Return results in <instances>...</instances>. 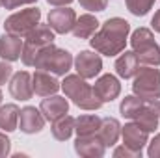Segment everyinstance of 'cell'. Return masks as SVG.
I'll use <instances>...</instances> for the list:
<instances>
[{"label": "cell", "mask_w": 160, "mask_h": 158, "mask_svg": "<svg viewBox=\"0 0 160 158\" xmlns=\"http://www.w3.org/2000/svg\"><path fill=\"white\" fill-rule=\"evenodd\" d=\"M128 32H130V24L125 19L114 17V19H108L101 26V30L89 37V43L97 52L106 56H116L125 50Z\"/></svg>", "instance_id": "6da1fadb"}, {"label": "cell", "mask_w": 160, "mask_h": 158, "mask_svg": "<svg viewBox=\"0 0 160 158\" xmlns=\"http://www.w3.org/2000/svg\"><path fill=\"white\" fill-rule=\"evenodd\" d=\"M62 89L82 110H99L102 106V102L97 99L93 87L80 75H67L65 80L62 82Z\"/></svg>", "instance_id": "7a4b0ae2"}, {"label": "cell", "mask_w": 160, "mask_h": 158, "mask_svg": "<svg viewBox=\"0 0 160 158\" xmlns=\"http://www.w3.org/2000/svg\"><path fill=\"white\" fill-rule=\"evenodd\" d=\"M73 62L75 60L67 50L58 48L50 43V45H45V47L39 48L38 58L34 62V67L39 69V71L54 73V75H65L73 67Z\"/></svg>", "instance_id": "3957f363"}, {"label": "cell", "mask_w": 160, "mask_h": 158, "mask_svg": "<svg viewBox=\"0 0 160 158\" xmlns=\"http://www.w3.org/2000/svg\"><path fill=\"white\" fill-rule=\"evenodd\" d=\"M130 45L140 60V63L145 65H160V47L153 37V32L149 28H138L132 32Z\"/></svg>", "instance_id": "277c9868"}, {"label": "cell", "mask_w": 160, "mask_h": 158, "mask_svg": "<svg viewBox=\"0 0 160 158\" xmlns=\"http://www.w3.org/2000/svg\"><path fill=\"white\" fill-rule=\"evenodd\" d=\"M132 91L136 97H140L143 101L160 99V71L155 69V65L140 69L136 73L134 84H132Z\"/></svg>", "instance_id": "5b68a950"}, {"label": "cell", "mask_w": 160, "mask_h": 158, "mask_svg": "<svg viewBox=\"0 0 160 158\" xmlns=\"http://www.w3.org/2000/svg\"><path fill=\"white\" fill-rule=\"evenodd\" d=\"M41 21V11L38 7H28V9H22V11H17L13 15H9L4 22V30L6 34H11V36H19V37H24L32 28H36Z\"/></svg>", "instance_id": "8992f818"}, {"label": "cell", "mask_w": 160, "mask_h": 158, "mask_svg": "<svg viewBox=\"0 0 160 158\" xmlns=\"http://www.w3.org/2000/svg\"><path fill=\"white\" fill-rule=\"evenodd\" d=\"M47 21H48V26L56 34H69V32H73V26L77 22V13L71 7L58 6L56 9H50Z\"/></svg>", "instance_id": "52a82bcc"}, {"label": "cell", "mask_w": 160, "mask_h": 158, "mask_svg": "<svg viewBox=\"0 0 160 158\" xmlns=\"http://www.w3.org/2000/svg\"><path fill=\"white\" fill-rule=\"evenodd\" d=\"M75 69L82 78H95L101 69H102V60L99 54L89 52V50H82L78 56L75 58Z\"/></svg>", "instance_id": "ba28073f"}, {"label": "cell", "mask_w": 160, "mask_h": 158, "mask_svg": "<svg viewBox=\"0 0 160 158\" xmlns=\"http://www.w3.org/2000/svg\"><path fill=\"white\" fill-rule=\"evenodd\" d=\"M45 121L47 119L41 114V110H38L36 106H26L19 114V128L24 134H36V132L43 130Z\"/></svg>", "instance_id": "9c48e42d"}, {"label": "cell", "mask_w": 160, "mask_h": 158, "mask_svg": "<svg viewBox=\"0 0 160 158\" xmlns=\"http://www.w3.org/2000/svg\"><path fill=\"white\" fill-rule=\"evenodd\" d=\"M121 136H123V145L134 149V151H142L143 145L147 143L149 140V132L143 130L136 121L132 123H127L123 128H121Z\"/></svg>", "instance_id": "30bf717a"}, {"label": "cell", "mask_w": 160, "mask_h": 158, "mask_svg": "<svg viewBox=\"0 0 160 158\" xmlns=\"http://www.w3.org/2000/svg\"><path fill=\"white\" fill-rule=\"evenodd\" d=\"M9 93L13 99L17 101H28L34 95V87H32V77L26 71H19L15 73L9 80Z\"/></svg>", "instance_id": "8fae6325"}, {"label": "cell", "mask_w": 160, "mask_h": 158, "mask_svg": "<svg viewBox=\"0 0 160 158\" xmlns=\"http://www.w3.org/2000/svg\"><path fill=\"white\" fill-rule=\"evenodd\" d=\"M93 91L101 102H108V101L118 99V95L121 93V84L114 75H102L95 82Z\"/></svg>", "instance_id": "7c38bea8"}, {"label": "cell", "mask_w": 160, "mask_h": 158, "mask_svg": "<svg viewBox=\"0 0 160 158\" xmlns=\"http://www.w3.org/2000/svg\"><path fill=\"white\" fill-rule=\"evenodd\" d=\"M39 110L41 114L45 116L47 121H56V119L63 117V116H67V112H69V102H67V99H63V97H58V95H48L47 99H43L39 104Z\"/></svg>", "instance_id": "4fadbf2b"}, {"label": "cell", "mask_w": 160, "mask_h": 158, "mask_svg": "<svg viewBox=\"0 0 160 158\" xmlns=\"http://www.w3.org/2000/svg\"><path fill=\"white\" fill-rule=\"evenodd\" d=\"M32 87H34V93L39 95V97H48V95H54L62 84L54 77H50L48 71H36L34 77H32Z\"/></svg>", "instance_id": "5bb4252c"}, {"label": "cell", "mask_w": 160, "mask_h": 158, "mask_svg": "<svg viewBox=\"0 0 160 158\" xmlns=\"http://www.w3.org/2000/svg\"><path fill=\"white\" fill-rule=\"evenodd\" d=\"M75 151L78 153L80 156H102L104 155V145L102 141L99 140L97 134L93 136H78L77 141H75Z\"/></svg>", "instance_id": "9a60e30c"}, {"label": "cell", "mask_w": 160, "mask_h": 158, "mask_svg": "<svg viewBox=\"0 0 160 158\" xmlns=\"http://www.w3.org/2000/svg\"><path fill=\"white\" fill-rule=\"evenodd\" d=\"M116 71L121 78H132L136 77V73L140 71V60L136 56V52L132 50H125L121 52V56L116 60Z\"/></svg>", "instance_id": "2e32d148"}, {"label": "cell", "mask_w": 160, "mask_h": 158, "mask_svg": "<svg viewBox=\"0 0 160 158\" xmlns=\"http://www.w3.org/2000/svg\"><path fill=\"white\" fill-rule=\"evenodd\" d=\"M22 39L19 36H11V34H4L0 37V56L6 62H15L21 58L22 52Z\"/></svg>", "instance_id": "e0dca14e"}, {"label": "cell", "mask_w": 160, "mask_h": 158, "mask_svg": "<svg viewBox=\"0 0 160 158\" xmlns=\"http://www.w3.org/2000/svg\"><path fill=\"white\" fill-rule=\"evenodd\" d=\"M119 134H121V125L118 123V119H114V117L101 119V126L97 130V136H99V140L102 141L104 147L114 145L119 140Z\"/></svg>", "instance_id": "ac0fdd59"}, {"label": "cell", "mask_w": 160, "mask_h": 158, "mask_svg": "<svg viewBox=\"0 0 160 158\" xmlns=\"http://www.w3.org/2000/svg\"><path fill=\"white\" fill-rule=\"evenodd\" d=\"M97 28H99V21L93 15L86 13V15H80L78 19H77V22L73 26V34L78 39H89L97 32Z\"/></svg>", "instance_id": "d6986e66"}, {"label": "cell", "mask_w": 160, "mask_h": 158, "mask_svg": "<svg viewBox=\"0 0 160 158\" xmlns=\"http://www.w3.org/2000/svg\"><path fill=\"white\" fill-rule=\"evenodd\" d=\"M24 39H26V43H30V45L41 48V47L50 45V43L54 41V30H52L50 26H47V24H38L36 28H32V30L24 36Z\"/></svg>", "instance_id": "ffe728a7"}, {"label": "cell", "mask_w": 160, "mask_h": 158, "mask_svg": "<svg viewBox=\"0 0 160 158\" xmlns=\"http://www.w3.org/2000/svg\"><path fill=\"white\" fill-rule=\"evenodd\" d=\"M19 106L17 104H6L0 106V128L6 132H11L19 126Z\"/></svg>", "instance_id": "44dd1931"}, {"label": "cell", "mask_w": 160, "mask_h": 158, "mask_svg": "<svg viewBox=\"0 0 160 158\" xmlns=\"http://www.w3.org/2000/svg\"><path fill=\"white\" fill-rule=\"evenodd\" d=\"M75 132V117L71 116H63V117L52 121V136L60 141H65L71 138V134Z\"/></svg>", "instance_id": "7402d4cb"}, {"label": "cell", "mask_w": 160, "mask_h": 158, "mask_svg": "<svg viewBox=\"0 0 160 158\" xmlns=\"http://www.w3.org/2000/svg\"><path fill=\"white\" fill-rule=\"evenodd\" d=\"M101 126V119L97 116H80L75 119V132L78 136H93Z\"/></svg>", "instance_id": "603a6c76"}, {"label": "cell", "mask_w": 160, "mask_h": 158, "mask_svg": "<svg viewBox=\"0 0 160 158\" xmlns=\"http://www.w3.org/2000/svg\"><path fill=\"white\" fill-rule=\"evenodd\" d=\"M132 121H136V123H138L143 130H147V132H155L157 126H158V116H157L155 110L149 106V102H145V106L140 110V114L132 119Z\"/></svg>", "instance_id": "cb8c5ba5"}, {"label": "cell", "mask_w": 160, "mask_h": 158, "mask_svg": "<svg viewBox=\"0 0 160 158\" xmlns=\"http://www.w3.org/2000/svg\"><path fill=\"white\" fill-rule=\"evenodd\" d=\"M145 102L147 101H143V99H140V97H125L123 99V102H121L119 110H121V116L127 119H134L138 114H140V110L145 106Z\"/></svg>", "instance_id": "d4e9b609"}, {"label": "cell", "mask_w": 160, "mask_h": 158, "mask_svg": "<svg viewBox=\"0 0 160 158\" xmlns=\"http://www.w3.org/2000/svg\"><path fill=\"white\" fill-rule=\"evenodd\" d=\"M125 2H127L128 11H130L132 15H136V17L147 15L149 9H151L153 4H155V0H125Z\"/></svg>", "instance_id": "484cf974"}, {"label": "cell", "mask_w": 160, "mask_h": 158, "mask_svg": "<svg viewBox=\"0 0 160 158\" xmlns=\"http://www.w3.org/2000/svg\"><path fill=\"white\" fill-rule=\"evenodd\" d=\"M38 52H39L38 47H34V45H30V43L24 41V45H22V52H21L22 63H24V65H34V62H36V58H38Z\"/></svg>", "instance_id": "4316f807"}, {"label": "cell", "mask_w": 160, "mask_h": 158, "mask_svg": "<svg viewBox=\"0 0 160 158\" xmlns=\"http://www.w3.org/2000/svg\"><path fill=\"white\" fill-rule=\"evenodd\" d=\"M78 2L84 9H89V11H104L108 0H78Z\"/></svg>", "instance_id": "83f0119b"}, {"label": "cell", "mask_w": 160, "mask_h": 158, "mask_svg": "<svg viewBox=\"0 0 160 158\" xmlns=\"http://www.w3.org/2000/svg\"><path fill=\"white\" fill-rule=\"evenodd\" d=\"M114 156H132V158H138L142 156V151H134V149H130V147H127V145H121L118 147L116 151H114Z\"/></svg>", "instance_id": "f1b7e54d"}, {"label": "cell", "mask_w": 160, "mask_h": 158, "mask_svg": "<svg viewBox=\"0 0 160 158\" xmlns=\"http://www.w3.org/2000/svg\"><path fill=\"white\" fill-rule=\"evenodd\" d=\"M13 75V67L9 65V62H0V86L2 84H6L8 82V78Z\"/></svg>", "instance_id": "f546056e"}, {"label": "cell", "mask_w": 160, "mask_h": 158, "mask_svg": "<svg viewBox=\"0 0 160 158\" xmlns=\"http://www.w3.org/2000/svg\"><path fill=\"white\" fill-rule=\"evenodd\" d=\"M147 155H149L151 158H160V134H157V136L153 138V141L149 143Z\"/></svg>", "instance_id": "4dcf8cb0"}, {"label": "cell", "mask_w": 160, "mask_h": 158, "mask_svg": "<svg viewBox=\"0 0 160 158\" xmlns=\"http://www.w3.org/2000/svg\"><path fill=\"white\" fill-rule=\"evenodd\" d=\"M9 147H11V141H9V138H8L4 132H0V158H2V156H8V155H9Z\"/></svg>", "instance_id": "1f68e13d"}, {"label": "cell", "mask_w": 160, "mask_h": 158, "mask_svg": "<svg viewBox=\"0 0 160 158\" xmlns=\"http://www.w3.org/2000/svg\"><path fill=\"white\" fill-rule=\"evenodd\" d=\"M38 0H4V7L6 9H15L19 6H24V4H34Z\"/></svg>", "instance_id": "d6a6232c"}, {"label": "cell", "mask_w": 160, "mask_h": 158, "mask_svg": "<svg viewBox=\"0 0 160 158\" xmlns=\"http://www.w3.org/2000/svg\"><path fill=\"white\" fill-rule=\"evenodd\" d=\"M151 26H153V30H155V32H158V34H160V9L155 13V17L151 19Z\"/></svg>", "instance_id": "836d02e7"}, {"label": "cell", "mask_w": 160, "mask_h": 158, "mask_svg": "<svg viewBox=\"0 0 160 158\" xmlns=\"http://www.w3.org/2000/svg\"><path fill=\"white\" fill-rule=\"evenodd\" d=\"M149 102V106L155 110V114L158 116V119H160V99H155V101H147Z\"/></svg>", "instance_id": "e575fe53"}, {"label": "cell", "mask_w": 160, "mask_h": 158, "mask_svg": "<svg viewBox=\"0 0 160 158\" xmlns=\"http://www.w3.org/2000/svg\"><path fill=\"white\" fill-rule=\"evenodd\" d=\"M48 4H52V6H67V4H71L73 0H47Z\"/></svg>", "instance_id": "d590c367"}, {"label": "cell", "mask_w": 160, "mask_h": 158, "mask_svg": "<svg viewBox=\"0 0 160 158\" xmlns=\"http://www.w3.org/2000/svg\"><path fill=\"white\" fill-rule=\"evenodd\" d=\"M0 104H2V91H0Z\"/></svg>", "instance_id": "8d00e7d4"}, {"label": "cell", "mask_w": 160, "mask_h": 158, "mask_svg": "<svg viewBox=\"0 0 160 158\" xmlns=\"http://www.w3.org/2000/svg\"><path fill=\"white\" fill-rule=\"evenodd\" d=\"M0 6H4V0H0Z\"/></svg>", "instance_id": "74e56055"}]
</instances>
